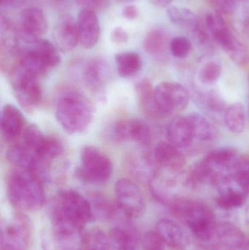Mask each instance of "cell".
<instances>
[{
	"label": "cell",
	"instance_id": "obj_13",
	"mask_svg": "<svg viewBox=\"0 0 249 250\" xmlns=\"http://www.w3.org/2000/svg\"><path fill=\"white\" fill-rule=\"evenodd\" d=\"M113 138L115 141H132L142 146H147L152 139L149 126L140 120L129 119L121 120L114 126Z\"/></svg>",
	"mask_w": 249,
	"mask_h": 250
},
{
	"label": "cell",
	"instance_id": "obj_1",
	"mask_svg": "<svg viewBox=\"0 0 249 250\" xmlns=\"http://www.w3.org/2000/svg\"><path fill=\"white\" fill-rule=\"evenodd\" d=\"M53 229L81 232L94 218L91 203L73 190L60 192L51 207Z\"/></svg>",
	"mask_w": 249,
	"mask_h": 250
},
{
	"label": "cell",
	"instance_id": "obj_2",
	"mask_svg": "<svg viewBox=\"0 0 249 250\" xmlns=\"http://www.w3.org/2000/svg\"><path fill=\"white\" fill-rule=\"evenodd\" d=\"M239 157L233 148L213 150L193 167L187 176V182L191 185H225L233 179L234 168Z\"/></svg>",
	"mask_w": 249,
	"mask_h": 250
},
{
	"label": "cell",
	"instance_id": "obj_6",
	"mask_svg": "<svg viewBox=\"0 0 249 250\" xmlns=\"http://www.w3.org/2000/svg\"><path fill=\"white\" fill-rule=\"evenodd\" d=\"M171 207L184 214L187 226L199 240L209 242L216 233L214 216L206 206L194 201L178 199Z\"/></svg>",
	"mask_w": 249,
	"mask_h": 250
},
{
	"label": "cell",
	"instance_id": "obj_16",
	"mask_svg": "<svg viewBox=\"0 0 249 250\" xmlns=\"http://www.w3.org/2000/svg\"><path fill=\"white\" fill-rule=\"evenodd\" d=\"M24 130V120L20 110L14 105L7 104L1 114V133L6 141H13Z\"/></svg>",
	"mask_w": 249,
	"mask_h": 250
},
{
	"label": "cell",
	"instance_id": "obj_21",
	"mask_svg": "<svg viewBox=\"0 0 249 250\" xmlns=\"http://www.w3.org/2000/svg\"><path fill=\"white\" fill-rule=\"evenodd\" d=\"M111 250H136L138 237L129 225H120L111 230L109 236Z\"/></svg>",
	"mask_w": 249,
	"mask_h": 250
},
{
	"label": "cell",
	"instance_id": "obj_10",
	"mask_svg": "<svg viewBox=\"0 0 249 250\" xmlns=\"http://www.w3.org/2000/svg\"><path fill=\"white\" fill-rule=\"evenodd\" d=\"M118 207L130 219L138 218L146 210V204L137 185L128 179H121L114 186Z\"/></svg>",
	"mask_w": 249,
	"mask_h": 250
},
{
	"label": "cell",
	"instance_id": "obj_33",
	"mask_svg": "<svg viewBox=\"0 0 249 250\" xmlns=\"http://www.w3.org/2000/svg\"><path fill=\"white\" fill-rule=\"evenodd\" d=\"M222 74V67L219 63L211 61L206 63L200 69L199 79L206 84H211L216 82Z\"/></svg>",
	"mask_w": 249,
	"mask_h": 250
},
{
	"label": "cell",
	"instance_id": "obj_4",
	"mask_svg": "<svg viewBox=\"0 0 249 250\" xmlns=\"http://www.w3.org/2000/svg\"><path fill=\"white\" fill-rule=\"evenodd\" d=\"M92 104L79 92H65L57 101L56 118L68 133L78 134L86 130L92 122Z\"/></svg>",
	"mask_w": 249,
	"mask_h": 250
},
{
	"label": "cell",
	"instance_id": "obj_29",
	"mask_svg": "<svg viewBox=\"0 0 249 250\" xmlns=\"http://www.w3.org/2000/svg\"><path fill=\"white\" fill-rule=\"evenodd\" d=\"M168 45V38L165 31L160 29L151 30L145 37L143 48L151 55H161L165 52Z\"/></svg>",
	"mask_w": 249,
	"mask_h": 250
},
{
	"label": "cell",
	"instance_id": "obj_20",
	"mask_svg": "<svg viewBox=\"0 0 249 250\" xmlns=\"http://www.w3.org/2000/svg\"><path fill=\"white\" fill-rule=\"evenodd\" d=\"M153 161L152 154L134 152L127 159V167L134 177L140 181L150 182L156 170H153Z\"/></svg>",
	"mask_w": 249,
	"mask_h": 250
},
{
	"label": "cell",
	"instance_id": "obj_42",
	"mask_svg": "<svg viewBox=\"0 0 249 250\" xmlns=\"http://www.w3.org/2000/svg\"><path fill=\"white\" fill-rule=\"evenodd\" d=\"M20 0H1V5L3 7H12L20 2Z\"/></svg>",
	"mask_w": 249,
	"mask_h": 250
},
{
	"label": "cell",
	"instance_id": "obj_19",
	"mask_svg": "<svg viewBox=\"0 0 249 250\" xmlns=\"http://www.w3.org/2000/svg\"><path fill=\"white\" fill-rule=\"evenodd\" d=\"M109 67L105 60L95 58L86 64L83 72L85 83L92 90L99 91L109 79Z\"/></svg>",
	"mask_w": 249,
	"mask_h": 250
},
{
	"label": "cell",
	"instance_id": "obj_12",
	"mask_svg": "<svg viewBox=\"0 0 249 250\" xmlns=\"http://www.w3.org/2000/svg\"><path fill=\"white\" fill-rule=\"evenodd\" d=\"M47 29L48 22L43 12L37 7H28L20 13L16 36L25 44H30L39 39Z\"/></svg>",
	"mask_w": 249,
	"mask_h": 250
},
{
	"label": "cell",
	"instance_id": "obj_15",
	"mask_svg": "<svg viewBox=\"0 0 249 250\" xmlns=\"http://www.w3.org/2000/svg\"><path fill=\"white\" fill-rule=\"evenodd\" d=\"M152 155L153 161L159 167L181 171L185 166V157L179 148L170 142H159Z\"/></svg>",
	"mask_w": 249,
	"mask_h": 250
},
{
	"label": "cell",
	"instance_id": "obj_31",
	"mask_svg": "<svg viewBox=\"0 0 249 250\" xmlns=\"http://www.w3.org/2000/svg\"><path fill=\"white\" fill-rule=\"evenodd\" d=\"M233 179L243 191L249 194V157H239L234 168Z\"/></svg>",
	"mask_w": 249,
	"mask_h": 250
},
{
	"label": "cell",
	"instance_id": "obj_34",
	"mask_svg": "<svg viewBox=\"0 0 249 250\" xmlns=\"http://www.w3.org/2000/svg\"><path fill=\"white\" fill-rule=\"evenodd\" d=\"M169 48L173 57L185 58L191 52L192 43L185 37H176L170 42Z\"/></svg>",
	"mask_w": 249,
	"mask_h": 250
},
{
	"label": "cell",
	"instance_id": "obj_36",
	"mask_svg": "<svg viewBox=\"0 0 249 250\" xmlns=\"http://www.w3.org/2000/svg\"><path fill=\"white\" fill-rule=\"evenodd\" d=\"M77 4L83 7V9L96 10H103L109 5V0H76Z\"/></svg>",
	"mask_w": 249,
	"mask_h": 250
},
{
	"label": "cell",
	"instance_id": "obj_35",
	"mask_svg": "<svg viewBox=\"0 0 249 250\" xmlns=\"http://www.w3.org/2000/svg\"><path fill=\"white\" fill-rule=\"evenodd\" d=\"M143 250H165V244L156 232H148L142 241Z\"/></svg>",
	"mask_w": 249,
	"mask_h": 250
},
{
	"label": "cell",
	"instance_id": "obj_11",
	"mask_svg": "<svg viewBox=\"0 0 249 250\" xmlns=\"http://www.w3.org/2000/svg\"><path fill=\"white\" fill-rule=\"evenodd\" d=\"M30 238L29 223L16 214L2 222L0 233V250H26Z\"/></svg>",
	"mask_w": 249,
	"mask_h": 250
},
{
	"label": "cell",
	"instance_id": "obj_38",
	"mask_svg": "<svg viewBox=\"0 0 249 250\" xmlns=\"http://www.w3.org/2000/svg\"><path fill=\"white\" fill-rule=\"evenodd\" d=\"M129 36L124 28L117 26L113 29L111 34V40L116 45H123L128 41Z\"/></svg>",
	"mask_w": 249,
	"mask_h": 250
},
{
	"label": "cell",
	"instance_id": "obj_26",
	"mask_svg": "<svg viewBox=\"0 0 249 250\" xmlns=\"http://www.w3.org/2000/svg\"><path fill=\"white\" fill-rule=\"evenodd\" d=\"M187 117L191 125L194 141L209 143L216 138V128L206 117L199 114H192Z\"/></svg>",
	"mask_w": 249,
	"mask_h": 250
},
{
	"label": "cell",
	"instance_id": "obj_18",
	"mask_svg": "<svg viewBox=\"0 0 249 250\" xmlns=\"http://www.w3.org/2000/svg\"><path fill=\"white\" fill-rule=\"evenodd\" d=\"M168 141L178 148L190 147L194 142L191 125L188 117H176L167 129Z\"/></svg>",
	"mask_w": 249,
	"mask_h": 250
},
{
	"label": "cell",
	"instance_id": "obj_17",
	"mask_svg": "<svg viewBox=\"0 0 249 250\" xmlns=\"http://www.w3.org/2000/svg\"><path fill=\"white\" fill-rule=\"evenodd\" d=\"M53 36L58 48L63 51L74 49L80 42L77 23L70 18H65L57 23Z\"/></svg>",
	"mask_w": 249,
	"mask_h": 250
},
{
	"label": "cell",
	"instance_id": "obj_32",
	"mask_svg": "<svg viewBox=\"0 0 249 250\" xmlns=\"http://www.w3.org/2000/svg\"><path fill=\"white\" fill-rule=\"evenodd\" d=\"M230 58L238 65L244 67L249 63V51L247 47L236 39L225 50Z\"/></svg>",
	"mask_w": 249,
	"mask_h": 250
},
{
	"label": "cell",
	"instance_id": "obj_5",
	"mask_svg": "<svg viewBox=\"0 0 249 250\" xmlns=\"http://www.w3.org/2000/svg\"><path fill=\"white\" fill-rule=\"evenodd\" d=\"M26 45L22 46L18 43V64L37 76H42L59 64L61 57L57 48L49 41L39 38Z\"/></svg>",
	"mask_w": 249,
	"mask_h": 250
},
{
	"label": "cell",
	"instance_id": "obj_44",
	"mask_svg": "<svg viewBox=\"0 0 249 250\" xmlns=\"http://www.w3.org/2000/svg\"><path fill=\"white\" fill-rule=\"evenodd\" d=\"M118 2H130V1H134V0H115Z\"/></svg>",
	"mask_w": 249,
	"mask_h": 250
},
{
	"label": "cell",
	"instance_id": "obj_3",
	"mask_svg": "<svg viewBox=\"0 0 249 250\" xmlns=\"http://www.w3.org/2000/svg\"><path fill=\"white\" fill-rule=\"evenodd\" d=\"M7 194L10 204L22 211H38L45 202L41 179L24 169L12 170L7 178Z\"/></svg>",
	"mask_w": 249,
	"mask_h": 250
},
{
	"label": "cell",
	"instance_id": "obj_23",
	"mask_svg": "<svg viewBox=\"0 0 249 250\" xmlns=\"http://www.w3.org/2000/svg\"><path fill=\"white\" fill-rule=\"evenodd\" d=\"M156 233L165 245L173 249L181 248L184 243V234L181 226L173 220L162 219L156 226Z\"/></svg>",
	"mask_w": 249,
	"mask_h": 250
},
{
	"label": "cell",
	"instance_id": "obj_9",
	"mask_svg": "<svg viewBox=\"0 0 249 250\" xmlns=\"http://www.w3.org/2000/svg\"><path fill=\"white\" fill-rule=\"evenodd\" d=\"M156 107L162 117H168L185 109L189 104V94L178 83L162 82L154 88Z\"/></svg>",
	"mask_w": 249,
	"mask_h": 250
},
{
	"label": "cell",
	"instance_id": "obj_8",
	"mask_svg": "<svg viewBox=\"0 0 249 250\" xmlns=\"http://www.w3.org/2000/svg\"><path fill=\"white\" fill-rule=\"evenodd\" d=\"M80 163L79 174L85 182L105 183L112 175V162L105 153L93 146H86L82 148Z\"/></svg>",
	"mask_w": 249,
	"mask_h": 250
},
{
	"label": "cell",
	"instance_id": "obj_39",
	"mask_svg": "<svg viewBox=\"0 0 249 250\" xmlns=\"http://www.w3.org/2000/svg\"><path fill=\"white\" fill-rule=\"evenodd\" d=\"M121 15L127 20H134L139 16V10L135 5H127L122 9Z\"/></svg>",
	"mask_w": 249,
	"mask_h": 250
},
{
	"label": "cell",
	"instance_id": "obj_28",
	"mask_svg": "<svg viewBox=\"0 0 249 250\" xmlns=\"http://www.w3.org/2000/svg\"><path fill=\"white\" fill-rule=\"evenodd\" d=\"M225 123L230 132L235 134L244 132L246 126V113L244 105L234 104L227 108L225 112Z\"/></svg>",
	"mask_w": 249,
	"mask_h": 250
},
{
	"label": "cell",
	"instance_id": "obj_24",
	"mask_svg": "<svg viewBox=\"0 0 249 250\" xmlns=\"http://www.w3.org/2000/svg\"><path fill=\"white\" fill-rule=\"evenodd\" d=\"M219 244L226 250H246L242 232L232 225L225 223L216 229Z\"/></svg>",
	"mask_w": 249,
	"mask_h": 250
},
{
	"label": "cell",
	"instance_id": "obj_14",
	"mask_svg": "<svg viewBox=\"0 0 249 250\" xmlns=\"http://www.w3.org/2000/svg\"><path fill=\"white\" fill-rule=\"evenodd\" d=\"M80 43L86 49L94 48L99 41L100 26L96 12L83 9L77 21Z\"/></svg>",
	"mask_w": 249,
	"mask_h": 250
},
{
	"label": "cell",
	"instance_id": "obj_7",
	"mask_svg": "<svg viewBox=\"0 0 249 250\" xmlns=\"http://www.w3.org/2000/svg\"><path fill=\"white\" fill-rule=\"evenodd\" d=\"M38 77L20 64H17L12 72L13 94L20 106L26 111L38 108L42 100V89Z\"/></svg>",
	"mask_w": 249,
	"mask_h": 250
},
{
	"label": "cell",
	"instance_id": "obj_25",
	"mask_svg": "<svg viewBox=\"0 0 249 250\" xmlns=\"http://www.w3.org/2000/svg\"><path fill=\"white\" fill-rule=\"evenodd\" d=\"M167 14L171 21L181 29L196 34L200 29L197 16L190 9L171 6L167 10Z\"/></svg>",
	"mask_w": 249,
	"mask_h": 250
},
{
	"label": "cell",
	"instance_id": "obj_40",
	"mask_svg": "<svg viewBox=\"0 0 249 250\" xmlns=\"http://www.w3.org/2000/svg\"><path fill=\"white\" fill-rule=\"evenodd\" d=\"M150 1L156 7L163 8V7H168L172 2V0H150Z\"/></svg>",
	"mask_w": 249,
	"mask_h": 250
},
{
	"label": "cell",
	"instance_id": "obj_41",
	"mask_svg": "<svg viewBox=\"0 0 249 250\" xmlns=\"http://www.w3.org/2000/svg\"><path fill=\"white\" fill-rule=\"evenodd\" d=\"M82 250H111L108 247L94 246V245H83Z\"/></svg>",
	"mask_w": 249,
	"mask_h": 250
},
{
	"label": "cell",
	"instance_id": "obj_27",
	"mask_svg": "<svg viewBox=\"0 0 249 250\" xmlns=\"http://www.w3.org/2000/svg\"><path fill=\"white\" fill-rule=\"evenodd\" d=\"M115 61L118 74L123 78L132 77L141 69V57L137 53H120L115 55Z\"/></svg>",
	"mask_w": 249,
	"mask_h": 250
},
{
	"label": "cell",
	"instance_id": "obj_30",
	"mask_svg": "<svg viewBox=\"0 0 249 250\" xmlns=\"http://www.w3.org/2000/svg\"><path fill=\"white\" fill-rule=\"evenodd\" d=\"M247 201V193L242 189L227 188L216 198L218 207L222 209L231 210L240 208Z\"/></svg>",
	"mask_w": 249,
	"mask_h": 250
},
{
	"label": "cell",
	"instance_id": "obj_22",
	"mask_svg": "<svg viewBox=\"0 0 249 250\" xmlns=\"http://www.w3.org/2000/svg\"><path fill=\"white\" fill-rule=\"evenodd\" d=\"M139 105L146 115L152 119H162V114L156 107L154 100V88L150 81L143 79L135 86Z\"/></svg>",
	"mask_w": 249,
	"mask_h": 250
},
{
	"label": "cell",
	"instance_id": "obj_37",
	"mask_svg": "<svg viewBox=\"0 0 249 250\" xmlns=\"http://www.w3.org/2000/svg\"><path fill=\"white\" fill-rule=\"evenodd\" d=\"M216 8L227 14L232 13L235 10L238 0H210Z\"/></svg>",
	"mask_w": 249,
	"mask_h": 250
},
{
	"label": "cell",
	"instance_id": "obj_43",
	"mask_svg": "<svg viewBox=\"0 0 249 250\" xmlns=\"http://www.w3.org/2000/svg\"><path fill=\"white\" fill-rule=\"evenodd\" d=\"M244 17H245L244 21V28H245L246 31H247V33L249 35V10Z\"/></svg>",
	"mask_w": 249,
	"mask_h": 250
}]
</instances>
